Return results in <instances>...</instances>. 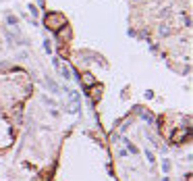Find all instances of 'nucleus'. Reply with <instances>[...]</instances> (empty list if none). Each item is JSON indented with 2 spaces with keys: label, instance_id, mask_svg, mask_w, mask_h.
I'll use <instances>...</instances> for the list:
<instances>
[{
  "label": "nucleus",
  "instance_id": "1",
  "mask_svg": "<svg viewBox=\"0 0 193 181\" xmlns=\"http://www.w3.org/2000/svg\"><path fill=\"white\" fill-rule=\"evenodd\" d=\"M62 25H66L64 23V17L62 15H58V13H52V15H48L46 17V27L48 29H52V31H58Z\"/></svg>",
  "mask_w": 193,
  "mask_h": 181
},
{
  "label": "nucleus",
  "instance_id": "2",
  "mask_svg": "<svg viewBox=\"0 0 193 181\" xmlns=\"http://www.w3.org/2000/svg\"><path fill=\"white\" fill-rule=\"evenodd\" d=\"M48 87H50V89H52L54 94H58V85H56V83H54L52 79H48Z\"/></svg>",
  "mask_w": 193,
  "mask_h": 181
},
{
  "label": "nucleus",
  "instance_id": "3",
  "mask_svg": "<svg viewBox=\"0 0 193 181\" xmlns=\"http://www.w3.org/2000/svg\"><path fill=\"white\" fill-rule=\"evenodd\" d=\"M146 156H148V160H150V163H154V160H156V158H154V154H152L150 150H146Z\"/></svg>",
  "mask_w": 193,
  "mask_h": 181
},
{
  "label": "nucleus",
  "instance_id": "4",
  "mask_svg": "<svg viewBox=\"0 0 193 181\" xmlns=\"http://www.w3.org/2000/svg\"><path fill=\"white\" fill-rule=\"evenodd\" d=\"M29 11H31V15H33V17H37V9H35V6H33V4H31V6H29Z\"/></svg>",
  "mask_w": 193,
  "mask_h": 181
}]
</instances>
